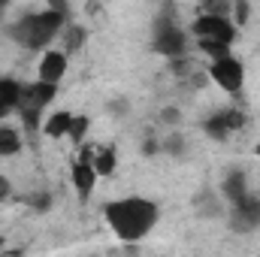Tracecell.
<instances>
[{
  "label": "cell",
  "mask_w": 260,
  "mask_h": 257,
  "mask_svg": "<svg viewBox=\"0 0 260 257\" xmlns=\"http://www.w3.org/2000/svg\"><path fill=\"white\" fill-rule=\"evenodd\" d=\"M106 218L112 224V230L124 239V242H136L142 239L154 221H157V206L148 203V200H139V197H127V200H118V203H109L106 206Z\"/></svg>",
  "instance_id": "6da1fadb"
},
{
  "label": "cell",
  "mask_w": 260,
  "mask_h": 257,
  "mask_svg": "<svg viewBox=\"0 0 260 257\" xmlns=\"http://www.w3.org/2000/svg\"><path fill=\"white\" fill-rule=\"evenodd\" d=\"M61 24H64V15L58 9H46V12L21 18L12 27V40H18L24 49H43L46 43H52V37L58 34Z\"/></svg>",
  "instance_id": "7a4b0ae2"
},
{
  "label": "cell",
  "mask_w": 260,
  "mask_h": 257,
  "mask_svg": "<svg viewBox=\"0 0 260 257\" xmlns=\"http://www.w3.org/2000/svg\"><path fill=\"white\" fill-rule=\"evenodd\" d=\"M194 34L200 37V43H221V46H230L236 37L233 24L218 15H200L194 21Z\"/></svg>",
  "instance_id": "3957f363"
},
{
  "label": "cell",
  "mask_w": 260,
  "mask_h": 257,
  "mask_svg": "<svg viewBox=\"0 0 260 257\" xmlns=\"http://www.w3.org/2000/svg\"><path fill=\"white\" fill-rule=\"evenodd\" d=\"M230 227H233L236 233H251L254 227H260V197L245 194L239 203H233Z\"/></svg>",
  "instance_id": "277c9868"
},
{
  "label": "cell",
  "mask_w": 260,
  "mask_h": 257,
  "mask_svg": "<svg viewBox=\"0 0 260 257\" xmlns=\"http://www.w3.org/2000/svg\"><path fill=\"white\" fill-rule=\"evenodd\" d=\"M154 52L160 55H182L185 52V34L173 27L170 21H160L154 30Z\"/></svg>",
  "instance_id": "5b68a950"
},
{
  "label": "cell",
  "mask_w": 260,
  "mask_h": 257,
  "mask_svg": "<svg viewBox=\"0 0 260 257\" xmlns=\"http://www.w3.org/2000/svg\"><path fill=\"white\" fill-rule=\"evenodd\" d=\"M212 79L224 88V91H239L242 88V64L239 61H233V58H227V61H218V64H212Z\"/></svg>",
  "instance_id": "8992f818"
},
{
  "label": "cell",
  "mask_w": 260,
  "mask_h": 257,
  "mask_svg": "<svg viewBox=\"0 0 260 257\" xmlns=\"http://www.w3.org/2000/svg\"><path fill=\"white\" fill-rule=\"evenodd\" d=\"M55 94H58V85L37 82V85H30V88L21 91V109H34V112H40L46 103H52Z\"/></svg>",
  "instance_id": "52a82bcc"
},
{
  "label": "cell",
  "mask_w": 260,
  "mask_h": 257,
  "mask_svg": "<svg viewBox=\"0 0 260 257\" xmlns=\"http://www.w3.org/2000/svg\"><path fill=\"white\" fill-rule=\"evenodd\" d=\"M64 73H67V58L61 52H49L40 61V82H46V85H58Z\"/></svg>",
  "instance_id": "ba28073f"
},
{
  "label": "cell",
  "mask_w": 260,
  "mask_h": 257,
  "mask_svg": "<svg viewBox=\"0 0 260 257\" xmlns=\"http://www.w3.org/2000/svg\"><path fill=\"white\" fill-rule=\"evenodd\" d=\"M21 85L9 82V79H0V118L9 112V109H18L21 106Z\"/></svg>",
  "instance_id": "9c48e42d"
},
{
  "label": "cell",
  "mask_w": 260,
  "mask_h": 257,
  "mask_svg": "<svg viewBox=\"0 0 260 257\" xmlns=\"http://www.w3.org/2000/svg\"><path fill=\"white\" fill-rule=\"evenodd\" d=\"M94 182H97V173H94V167L91 164H76L73 167V185H76V191L82 194V197H88V194L94 191Z\"/></svg>",
  "instance_id": "30bf717a"
},
{
  "label": "cell",
  "mask_w": 260,
  "mask_h": 257,
  "mask_svg": "<svg viewBox=\"0 0 260 257\" xmlns=\"http://www.w3.org/2000/svg\"><path fill=\"white\" fill-rule=\"evenodd\" d=\"M224 194H227V200L230 203H239L242 197H245V176L242 173H230L227 179H224Z\"/></svg>",
  "instance_id": "8fae6325"
},
{
  "label": "cell",
  "mask_w": 260,
  "mask_h": 257,
  "mask_svg": "<svg viewBox=\"0 0 260 257\" xmlns=\"http://www.w3.org/2000/svg\"><path fill=\"white\" fill-rule=\"evenodd\" d=\"M70 127H73V115H70V112H58V115H52V118H49L46 133H49L52 139H58V136L70 133Z\"/></svg>",
  "instance_id": "7c38bea8"
},
{
  "label": "cell",
  "mask_w": 260,
  "mask_h": 257,
  "mask_svg": "<svg viewBox=\"0 0 260 257\" xmlns=\"http://www.w3.org/2000/svg\"><path fill=\"white\" fill-rule=\"evenodd\" d=\"M21 148V139H18V133L9 127H0V154L3 157H9V154H15Z\"/></svg>",
  "instance_id": "4fadbf2b"
},
{
  "label": "cell",
  "mask_w": 260,
  "mask_h": 257,
  "mask_svg": "<svg viewBox=\"0 0 260 257\" xmlns=\"http://www.w3.org/2000/svg\"><path fill=\"white\" fill-rule=\"evenodd\" d=\"M94 173H97V176H112V173H115V151H112V148H106V151L97 154Z\"/></svg>",
  "instance_id": "5bb4252c"
},
{
  "label": "cell",
  "mask_w": 260,
  "mask_h": 257,
  "mask_svg": "<svg viewBox=\"0 0 260 257\" xmlns=\"http://www.w3.org/2000/svg\"><path fill=\"white\" fill-rule=\"evenodd\" d=\"M206 133H209L212 139H227L230 127H227V118H224V112H218V115H212V118L206 121Z\"/></svg>",
  "instance_id": "9a60e30c"
},
{
  "label": "cell",
  "mask_w": 260,
  "mask_h": 257,
  "mask_svg": "<svg viewBox=\"0 0 260 257\" xmlns=\"http://www.w3.org/2000/svg\"><path fill=\"white\" fill-rule=\"evenodd\" d=\"M200 49H203L206 55H212V58H215V64L230 58V49H227V46H221V43H200Z\"/></svg>",
  "instance_id": "2e32d148"
},
{
  "label": "cell",
  "mask_w": 260,
  "mask_h": 257,
  "mask_svg": "<svg viewBox=\"0 0 260 257\" xmlns=\"http://www.w3.org/2000/svg\"><path fill=\"white\" fill-rule=\"evenodd\" d=\"M85 130H88V118H85V115H82V118H73V127H70V136H73L76 142H82Z\"/></svg>",
  "instance_id": "e0dca14e"
},
{
  "label": "cell",
  "mask_w": 260,
  "mask_h": 257,
  "mask_svg": "<svg viewBox=\"0 0 260 257\" xmlns=\"http://www.w3.org/2000/svg\"><path fill=\"white\" fill-rule=\"evenodd\" d=\"M82 43H85V30H82V27H73V30H70V43H67V49L73 52V49H79Z\"/></svg>",
  "instance_id": "ac0fdd59"
},
{
  "label": "cell",
  "mask_w": 260,
  "mask_h": 257,
  "mask_svg": "<svg viewBox=\"0 0 260 257\" xmlns=\"http://www.w3.org/2000/svg\"><path fill=\"white\" fill-rule=\"evenodd\" d=\"M224 118H227V127L230 130H239L245 124V115L242 112H224Z\"/></svg>",
  "instance_id": "d6986e66"
},
{
  "label": "cell",
  "mask_w": 260,
  "mask_h": 257,
  "mask_svg": "<svg viewBox=\"0 0 260 257\" xmlns=\"http://www.w3.org/2000/svg\"><path fill=\"white\" fill-rule=\"evenodd\" d=\"M9 194H12V188H9V182H6V179L0 176V200H6Z\"/></svg>",
  "instance_id": "ffe728a7"
},
{
  "label": "cell",
  "mask_w": 260,
  "mask_h": 257,
  "mask_svg": "<svg viewBox=\"0 0 260 257\" xmlns=\"http://www.w3.org/2000/svg\"><path fill=\"white\" fill-rule=\"evenodd\" d=\"M236 18H239V21H245V18H248V6H245V3H239V6H236Z\"/></svg>",
  "instance_id": "44dd1931"
},
{
  "label": "cell",
  "mask_w": 260,
  "mask_h": 257,
  "mask_svg": "<svg viewBox=\"0 0 260 257\" xmlns=\"http://www.w3.org/2000/svg\"><path fill=\"white\" fill-rule=\"evenodd\" d=\"M164 118H167V121H173V118H179V112H176V109H167V112H164Z\"/></svg>",
  "instance_id": "7402d4cb"
},
{
  "label": "cell",
  "mask_w": 260,
  "mask_h": 257,
  "mask_svg": "<svg viewBox=\"0 0 260 257\" xmlns=\"http://www.w3.org/2000/svg\"><path fill=\"white\" fill-rule=\"evenodd\" d=\"M0 257H21L18 251H9V254H0Z\"/></svg>",
  "instance_id": "603a6c76"
},
{
  "label": "cell",
  "mask_w": 260,
  "mask_h": 257,
  "mask_svg": "<svg viewBox=\"0 0 260 257\" xmlns=\"http://www.w3.org/2000/svg\"><path fill=\"white\" fill-rule=\"evenodd\" d=\"M257 154H260V145H257Z\"/></svg>",
  "instance_id": "cb8c5ba5"
}]
</instances>
